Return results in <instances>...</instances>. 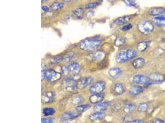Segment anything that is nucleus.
<instances>
[{
  "instance_id": "26",
  "label": "nucleus",
  "mask_w": 165,
  "mask_h": 123,
  "mask_svg": "<svg viewBox=\"0 0 165 123\" xmlns=\"http://www.w3.org/2000/svg\"><path fill=\"white\" fill-rule=\"evenodd\" d=\"M149 106L148 104L145 103H140L138 107V111L140 112H146L148 111Z\"/></svg>"
},
{
  "instance_id": "4",
  "label": "nucleus",
  "mask_w": 165,
  "mask_h": 123,
  "mask_svg": "<svg viewBox=\"0 0 165 123\" xmlns=\"http://www.w3.org/2000/svg\"><path fill=\"white\" fill-rule=\"evenodd\" d=\"M133 80L136 85L143 86L144 87L149 86L152 82L149 77L142 74L136 75L133 77Z\"/></svg>"
},
{
  "instance_id": "12",
  "label": "nucleus",
  "mask_w": 165,
  "mask_h": 123,
  "mask_svg": "<svg viewBox=\"0 0 165 123\" xmlns=\"http://www.w3.org/2000/svg\"><path fill=\"white\" fill-rule=\"evenodd\" d=\"M109 75L113 79H116L122 75V71L120 68H112L108 72Z\"/></svg>"
},
{
  "instance_id": "8",
  "label": "nucleus",
  "mask_w": 165,
  "mask_h": 123,
  "mask_svg": "<svg viewBox=\"0 0 165 123\" xmlns=\"http://www.w3.org/2000/svg\"><path fill=\"white\" fill-rule=\"evenodd\" d=\"M55 97V94L53 91H47L44 92L42 96V102L44 103H49L53 102Z\"/></svg>"
},
{
  "instance_id": "25",
  "label": "nucleus",
  "mask_w": 165,
  "mask_h": 123,
  "mask_svg": "<svg viewBox=\"0 0 165 123\" xmlns=\"http://www.w3.org/2000/svg\"><path fill=\"white\" fill-rule=\"evenodd\" d=\"M105 57L104 53L101 51L97 52L93 56V58L95 61L100 62L102 61Z\"/></svg>"
},
{
  "instance_id": "28",
  "label": "nucleus",
  "mask_w": 165,
  "mask_h": 123,
  "mask_svg": "<svg viewBox=\"0 0 165 123\" xmlns=\"http://www.w3.org/2000/svg\"><path fill=\"white\" fill-rule=\"evenodd\" d=\"M148 46V43L147 42L142 41L138 43L137 46V49L140 52H142L147 49Z\"/></svg>"
},
{
  "instance_id": "17",
  "label": "nucleus",
  "mask_w": 165,
  "mask_h": 123,
  "mask_svg": "<svg viewBox=\"0 0 165 123\" xmlns=\"http://www.w3.org/2000/svg\"><path fill=\"white\" fill-rule=\"evenodd\" d=\"M153 22L156 25L159 27L165 26V16H159L153 19Z\"/></svg>"
},
{
  "instance_id": "32",
  "label": "nucleus",
  "mask_w": 165,
  "mask_h": 123,
  "mask_svg": "<svg viewBox=\"0 0 165 123\" xmlns=\"http://www.w3.org/2000/svg\"><path fill=\"white\" fill-rule=\"evenodd\" d=\"M126 4L129 7H137V3L135 0H124Z\"/></svg>"
},
{
  "instance_id": "30",
  "label": "nucleus",
  "mask_w": 165,
  "mask_h": 123,
  "mask_svg": "<svg viewBox=\"0 0 165 123\" xmlns=\"http://www.w3.org/2000/svg\"><path fill=\"white\" fill-rule=\"evenodd\" d=\"M84 12V10L83 9H82V8H78V9H76L73 12V14L76 17H78L79 18H81L83 17Z\"/></svg>"
},
{
  "instance_id": "42",
  "label": "nucleus",
  "mask_w": 165,
  "mask_h": 123,
  "mask_svg": "<svg viewBox=\"0 0 165 123\" xmlns=\"http://www.w3.org/2000/svg\"><path fill=\"white\" fill-rule=\"evenodd\" d=\"M64 1L66 2H68L71 1H72V0H63Z\"/></svg>"
},
{
  "instance_id": "38",
  "label": "nucleus",
  "mask_w": 165,
  "mask_h": 123,
  "mask_svg": "<svg viewBox=\"0 0 165 123\" xmlns=\"http://www.w3.org/2000/svg\"><path fill=\"white\" fill-rule=\"evenodd\" d=\"M132 28V26L130 24H129L125 26H124L122 28V30L124 31H127V30H128L131 29Z\"/></svg>"
},
{
  "instance_id": "35",
  "label": "nucleus",
  "mask_w": 165,
  "mask_h": 123,
  "mask_svg": "<svg viewBox=\"0 0 165 123\" xmlns=\"http://www.w3.org/2000/svg\"><path fill=\"white\" fill-rule=\"evenodd\" d=\"M62 73L65 76H67L68 74L70 71L69 66H65L62 68Z\"/></svg>"
},
{
  "instance_id": "14",
  "label": "nucleus",
  "mask_w": 165,
  "mask_h": 123,
  "mask_svg": "<svg viewBox=\"0 0 165 123\" xmlns=\"http://www.w3.org/2000/svg\"><path fill=\"white\" fill-rule=\"evenodd\" d=\"M149 78L152 82H161L164 80L165 78L163 75L159 73H154L151 74Z\"/></svg>"
},
{
  "instance_id": "43",
  "label": "nucleus",
  "mask_w": 165,
  "mask_h": 123,
  "mask_svg": "<svg viewBox=\"0 0 165 123\" xmlns=\"http://www.w3.org/2000/svg\"><path fill=\"white\" fill-rule=\"evenodd\" d=\"M162 41H163L164 42H165V38L163 39H162Z\"/></svg>"
},
{
  "instance_id": "23",
  "label": "nucleus",
  "mask_w": 165,
  "mask_h": 123,
  "mask_svg": "<svg viewBox=\"0 0 165 123\" xmlns=\"http://www.w3.org/2000/svg\"><path fill=\"white\" fill-rule=\"evenodd\" d=\"M84 101L83 97L80 95H77L73 97L71 100V103L74 105H79L82 103Z\"/></svg>"
},
{
  "instance_id": "44",
  "label": "nucleus",
  "mask_w": 165,
  "mask_h": 123,
  "mask_svg": "<svg viewBox=\"0 0 165 123\" xmlns=\"http://www.w3.org/2000/svg\"><path fill=\"white\" fill-rule=\"evenodd\" d=\"M47 0H42V2H44L46 1H47Z\"/></svg>"
},
{
  "instance_id": "10",
  "label": "nucleus",
  "mask_w": 165,
  "mask_h": 123,
  "mask_svg": "<svg viewBox=\"0 0 165 123\" xmlns=\"http://www.w3.org/2000/svg\"><path fill=\"white\" fill-rule=\"evenodd\" d=\"M111 105L110 102L100 103L94 106V110L95 112H104L107 110Z\"/></svg>"
},
{
  "instance_id": "39",
  "label": "nucleus",
  "mask_w": 165,
  "mask_h": 123,
  "mask_svg": "<svg viewBox=\"0 0 165 123\" xmlns=\"http://www.w3.org/2000/svg\"><path fill=\"white\" fill-rule=\"evenodd\" d=\"M153 122L156 123H164V121H163V120L159 119V118H156V119H154V120H153Z\"/></svg>"
},
{
  "instance_id": "36",
  "label": "nucleus",
  "mask_w": 165,
  "mask_h": 123,
  "mask_svg": "<svg viewBox=\"0 0 165 123\" xmlns=\"http://www.w3.org/2000/svg\"><path fill=\"white\" fill-rule=\"evenodd\" d=\"M54 122V120L52 118H42L41 120V123H52Z\"/></svg>"
},
{
  "instance_id": "9",
  "label": "nucleus",
  "mask_w": 165,
  "mask_h": 123,
  "mask_svg": "<svg viewBox=\"0 0 165 123\" xmlns=\"http://www.w3.org/2000/svg\"><path fill=\"white\" fill-rule=\"evenodd\" d=\"M104 98V94H95L91 95L89 97V101L93 104L100 103L103 101Z\"/></svg>"
},
{
  "instance_id": "15",
  "label": "nucleus",
  "mask_w": 165,
  "mask_h": 123,
  "mask_svg": "<svg viewBox=\"0 0 165 123\" xmlns=\"http://www.w3.org/2000/svg\"><path fill=\"white\" fill-rule=\"evenodd\" d=\"M149 14L152 16L161 15L165 14V9L162 7H153L149 11Z\"/></svg>"
},
{
  "instance_id": "19",
  "label": "nucleus",
  "mask_w": 165,
  "mask_h": 123,
  "mask_svg": "<svg viewBox=\"0 0 165 123\" xmlns=\"http://www.w3.org/2000/svg\"><path fill=\"white\" fill-rule=\"evenodd\" d=\"M143 89L142 87L138 86H135L131 87L129 90L130 94L132 95H137L143 92Z\"/></svg>"
},
{
  "instance_id": "18",
  "label": "nucleus",
  "mask_w": 165,
  "mask_h": 123,
  "mask_svg": "<svg viewBox=\"0 0 165 123\" xmlns=\"http://www.w3.org/2000/svg\"><path fill=\"white\" fill-rule=\"evenodd\" d=\"M145 63V60L142 58H138L134 60L133 62V65L136 69H140L143 67Z\"/></svg>"
},
{
  "instance_id": "31",
  "label": "nucleus",
  "mask_w": 165,
  "mask_h": 123,
  "mask_svg": "<svg viewBox=\"0 0 165 123\" xmlns=\"http://www.w3.org/2000/svg\"><path fill=\"white\" fill-rule=\"evenodd\" d=\"M64 6V4L63 3H54L51 5V7L52 9L54 11H57L61 9Z\"/></svg>"
},
{
  "instance_id": "29",
  "label": "nucleus",
  "mask_w": 165,
  "mask_h": 123,
  "mask_svg": "<svg viewBox=\"0 0 165 123\" xmlns=\"http://www.w3.org/2000/svg\"><path fill=\"white\" fill-rule=\"evenodd\" d=\"M125 39L123 37H120L117 38L114 41V45L116 47H119L124 44Z\"/></svg>"
},
{
  "instance_id": "24",
  "label": "nucleus",
  "mask_w": 165,
  "mask_h": 123,
  "mask_svg": "<svg viewBox=\"0 0 165 123\" xmlns=\"http://www.w3.org/2000/svg\"><path fill=\"white\" fill-rule=\"evenodd\" d=\"M90 105L89 104H84V105H79L76 107L75 110L77 112L79 113L85 112L90 109Z\"/></svg>"
},
{
  "instance_id": "40",
  "label": "nucleus",
  "mask_w": 165,
  "mask_h": 123,
  "mask_svg": "<svg viewBox=\"0 0 165 123\" xmlns=\"http://www.w3.org/2000/svg\"><path fill=\"white\" fill-rule=\"evenodd\" d=\"M143 121L141 120H135L131 121V123H143Z\"/></svg>"
},
{
  "instance_id": "22",
  "label": "nucleus",
  "mask_w": 165,
  "mask_h": 123,
  "mask_svg": "<svg viewBox=\"0 0 165 123\" xmlns=\"http://www.w3.org/2000/svg\"><path fill=\"white\" fill-rule=\"evenodd\" d=\"M136 106L134 104L130 103L127 104L125 106L123 109V111L126 114H129L134 112L136 110Z\"/></svg>"
},
{
  "instance_id": "21",
  "label": "nucleus",
  "mask_w": 165,
  "mask_h": 123,
  "mask_svg": "<svg viewBox=\"0 0 165 123\" xmlns=\"http://www.w3.org/2000/svg\"><path fill=\"white\" fill-rule=\"evenodd\" d=\"M130 20V18L129 16H123L117 18L114 23L117 25H122L128 23Z\"/></svg>"
},
{
  "instance_id": "13",
  "label": "nucleus",
  "mask_w": 165,
  "mask_h": 123,
  "mask_svg": "<svg viewBox=\"0 0 165 123\" xmlns=\"http://www.w3.org/2000/svg\"><path fill=\"white\" fill-rule=\"evenodd\" d=\"M113 91L114 92L116 95H122L124 93L125 91V87L122 83H116L114 86Z\"/></svg>"
},
{
  "instance_id": "2",
  "label": "nucleus",
  "mask_w": 165,
  "mask_h": 123,
  "mask_svg": "<svg viewBox=\"0 0 165 123\" xmlns=\"http://www.w3.org/2000/svg\"><path fill=\"white\" fill-rule=\"evenodd\" d=\"M101 41L98 39H86L80 43V48L84 51H92L99 47Z\"/></svg>"
},
{
  "instance_id": "33",
  "label": "nucleus",
  "mask_w": 165,
  "mask_h": 123,
  "mask_svg": "<svg viewBox=\"0 0 165 123\" xmlns=\"http://www.w3.org/2000/svg\"><path fill=\"white\" fill-rule=\"evenodd\" d=\"M100 3L95 2L88 3L86 6V8L88 9H94L99 5Z\"/></svg>"
},
{
  "instance_id": "7",
  "label": "nucleus",
  "mask_w": 165,
  "mask_h": 123,
  "mask_svg": "<svg viewBox=\"0 0 165 123\" xmlns=\"http://www.w3.org/2000/svg\"><path fill=\"white\" fill-rule=\"evenodd\" d=\"M94 81V79L91 77H86L82 79H79L77 82L76 86L77 88L79 89H83L90 85Z\"/></svg>"
},
{
  "instance_id": "5",
  "label": "nucleus",
  "mask_w": 165,
  "mask_h": 123,
  "mask_svg": "<svg viewBox=\"0 0 165 123\" xmlns=\"http://www.w3.org/2000/svg\"><path fill=\"white\" fill-rule=\"evenodd\" d=\"M106 88V83L103 81L97 82L90 87V92L93 94L102 93Z\"/></svg>"
},
{
  "instance_id": "11",
  "label": "nucleus",
  "mask_w": 165,
  "mask_h": 123,
  "mask_svg": "<svg viewBox=\"0 0 165 123\" xmlns=\"http://www.w3.org/2000/svg\"><path fill=\"white\" fill-rule=\"evenodd\" d=\"M106 116V114L103 112H96L90 114L89 119L92 122H97L103 120Z\"/></svg>"
},
{
  "instance_id": "1",
  "label": "nucleus",
  "mask_w": 165,
  "mask_h": 123,
  "mask_svg": "<svg viewBox=\"0 0 165 123\" xmlns=\"http://www.w3.org/2000/svg\"><path fill=\"white\" fill-rule=\"evenodd\" d=\"M138 55L136 51L132 49L122 51L116 55V61L119 63H123L136 58Z\"/></svg>"
},
{
  "instance_id": "16",
  "label": "nucleus",
  "mask_w": 165,
  "mask_h": 123,
  "mask_svg": "<svg viewBox=\"0 0 165 123\" xmlns=\"http://www.w3.org/2000/svg\"><path fill=\"white\" fill-rule=\"evenodd\" d=\"M79 113L67 112L64 114L61 117V120L63 121H68V120H73L77 118L80 116Z\"/></svg>"
},
{
  "instance_id": "27",
  "label": "nucleus",
  "mask_w": 165,
  "mask_h": 123,
  "mask_svg": "<svg viewBox=\"0 0 165 123\" xmlns=\"http://www.w3.org/2000/svg\"><path fill=\"white\" fill-rule=\"evenodd\" d=\"M56 112L55 110L52 108H45L43 110V113L45 116L53 115Z\"/></svg>"
},
{
  "instance_id": "3",
  "label": "nucleus",
  "mask_w": 165,
  "mask_h": 123,
  "mask_svg": "<svg viewBox=\"0 0 165 123\" xmlns=\"http://www.w3.org/2000/svg\"><path fill=\"white\" fill-rule=\"evenodd\" d=\"M138 29L139 31L144 35H150L152 33L154 26L152 23L149 21H142L138 24Z\"/></svg>"
},
{
  "instance_id": "20",
  "label": "nucleus",
  "mask_w": 165,
  "mask_h": 123,
  "mask_svg": "<svg viewBox=\"0 0 165 123\" xmlns=\"http://www.w3.org/2000/svg\"><path fill=\"white\" fill-rule=\"evenodd\" d=\"M70 71L73 75H77L81 71V67L79 63L73 62L69 66Z\"/></svg>"
},
{
  "instance_id": "6",
  "label": "nucleus",
  "mask_w": 165,
  "mask_h": 123,
  "mask_svg": "<svg viewBox=\"0 0 165 123\" xmlns=\"http://www.w3.org/2000/svg\"><path fill=\"white\" fill-rule=\"evenodd\" d=\"M45 77L48 81L55 82L61 79V75L60 73L56 72L54 69H49L46 72Z\"/></svg>"
},
{
  "instance_id": "41",
  "label": "nucleus",
  "mask_w": 165,
  "mask_h": 123,
  "mask_svg": "<svg viewBox=\"0 0 165 123\" xmlns=\"http://www.w3.org/2000/svg\"><path fill=\"white\" fill-rule=\"evenodd\" d=\"M42 9L43 11L45 12H47L49 11V8L46 6H42Z\"/></svg>"
},
{
  "instance_id": "37",
  "label": "nucleus",
  "mask_w": 165,
  "mask_h": 123,
  "mask_svg": "<svg viewBox=\"0 0 165 123\" xmlns=\"http://www.w3.org/2000/svg\"><path fill=\"white\" fill-rule=\"evenodd\" d=\"M46 72L45 71V66L43 64H42V80L44 79L45 78V75H46Z\"/></svg>"
},
{
  "instance_id": "34",
  "label": "nucleus",
  "mask_w": 165,
  "mask_h": 123,
  "mask_svg": "<svg viewBox=\"0 0 165 123\" xmlns=\"http://www.w3.org/2000/svg\"><path fill=\"white\" fill-rule=\"evenodd\" d=\"M64 58L62 57H56L51 59V62L53 63L57 64L60 63L61 61L64 60Z\"/></svg>"
}]
</instances>
